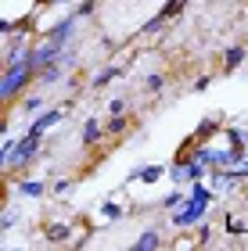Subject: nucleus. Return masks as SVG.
Returning <instances> with one entry per match:
<instances>
[{"label": "nucleus", "mask_w": 248, "mask_h": 251, "mask_svg": "<svg viewBox=\"0 0 248 251\" xmlns=\"http://www.w3.org/2000/svg\"><path fill=\"white\" fill-rule=\"evenodd\" d=\"M32 79H36V72H32L29 61L4 65V72H0V104H18V97L32 86Z\"/></svg>", "instance_id": "obj_1"}, {"label": "nucleus", "mask_w": 248, "mask_h": 251, "mask_svg": "<svg viewBox=\"0 0 248 251\" xmlns=\"http://www.w3.org/2000/svg\"><path fill=\"white\" fill-rule=\"evenodd\" d=\"M43 154V136H36V133H22L15 144H11V151H7V169L4 173H26V169L36 162V158Z\"/></svg>", "instance_id": "obj_2"}, {"label": "nucleus", "mask_w": 248, "mask_h": 251, "mask_svg": "<svg viewBox=\"0 0 248 251\" xmlns=\"http://www.w3.org/2000/svg\"><path fill=\"white\" fill-rule=\"evenodd\" d=\"M209 208H212L209 201L187 198L184 204H180V208H173V212H169V223H173L176 230H191V226H194L198 219H205V215H209Z\"/></svg>", "instance_id": "obj_3"}, {"label": "nucleus", "mask_w": 248, "mask_h": 251, "mask_svg": "<svg viewBox=\"0 0 248 251\" xmlns=\"http://www.w3.org/2000/svg\"><path fill=\"white\" fill-rule=\"evenodd\" d=\"M61 50H65V47H58V43H51L47 36H40V32H36V40L29 43V65H32V72L54 65V61L61 58Z\"/></svg>", "instance_id": "obj_4"}, {"label": "nucleus", "mask_w": 248, "mask_h": 251, "mask_svg": "<svg viewBox=\"0 0 248 251\" xmlns=\"http://www.w3.org/2000/svg\"><path fill=\"white\" fill-rule=\"evenodd\" d=\"M76 25H80V18H76V15H65V18L54 22V25H43L40 36H47L51 43H58V47H69L72 36H76Z\"/></svg>", "instance_id": "obj_5"}, {"label": "nucleus", "mask_w": 248, "mask_h": 251, "mask_svg": "<svg viewBox=\"0 0 248 251\" xmlns=\"http://www.w3.org/2000/svg\"><path fill=\"white\" fill-rule=\"evenodd\" d=\"M223 126H227V115H223V111H212V115H205V119L194 126V133H191V136H194L198 144L220 140V129H223Z\"/></svg>", "instance_id": "obj_6"}, {"label": "nucleus", "mask_w": 248, "mask_h": 251, "mask_svg": "<svg viewBox=\"0 0 248 251\" xmlns=\"http://www.w3.org/2000/svg\"><path fill=\"white\" fill-rule=\"evenodd\" d=\"M65 115H69V104H58V108H47V111H40V115L29 122V133H36V136L51 133L58 122H65Z\"/></svg>", "instance_id": "obj_7"}, {"label": "nucleus", "mask_w": 248, "mask_h": 251, "mask_svg": "<svg viewBox=\"0 0 248 251\" xmlns=\"http://www.w3.org/2000/svg\"><path fill=\"white\" fill-rule=\"evenodd\" d=\"M72 237H76L72 223H61V219H54V223H47V226H43V241H47V244H69Z\"/></svg>", "instance_id": "obj_8"}, {"label": "nucleus", "mask_w": 248, "mask_h": 251, "mask_svg": "<svg viewBox=\"0 0 248 251\" xmlns=\"http://www.w3.org/2000/svg\"><path fill=\"white\" fill-rule=\"evenodd\" d=\"M101 129H105V140H115V136H126L133 129V119L122 111V115H108L105 122H101Z\"/></svg>", "instance_id": "obj_9"}, {"label": "nucleus", "mask_w": 248, "mask_h": 251, "mask_svg": "<svg viewBox=\"0 0 248 251\" xmlns=\"http://www.w3.org/2000/svg\"><path fill=\"white\" fill-rule=\"evenodd\" d=\"M159 248H165V237H162L159 226H148V230L133 241V251H159Z\"/></svg>", "instance_id": "obj_10"}, {"label": "nucleus", "mask_w": 248, "mask_h": 251, "mask_svg": "<svg viewBox=\"0 0 248 251\" xmlns=\"http://www.w3.org/2000/svg\"><path fill=\"white\" fill-rule=\"evenodd\" d=\"M122 75H126V68H122V65H105L101 72H94L90 86H94V90H105V86H111V83H115V79H122Z\"/></svg>", "instance_id": "obj_11"}, {"label": "nucleus", "mask_w": 248, "mask_h": 251, "mask_svg": "<svg viewBox=\"0 0 248 251\" xmlns=\"http://www.w3.org/2000/svg\"><path fill=\"white\" fill-rule=\"evenodd\" d=\"M248 61V47L245 43H230L227 50H223V72H234V68H241Z\"/></svg>", "instance_id": "obj_12"}, {"label": "nucleus", "mask_w": 248, "mask_h": 251, "mask_svg": "<svg viewBox=\"0 0 248 251\" xmlns=\"http://www.w3.org/2000/svg\"><path fill=\"white\" fill-rule=\"evenodd\" d=\"M61 79H65V68H61V61H54V65H47V68H40L32 83H40V86H47V90H51V86H58Z\"/></svg>", "instance_id": "obj_13"}, {"label": "nucleus", "mask_w": 248, "mask_h": 251, "mask_svg": "<svg viewBox=\"0 0 248 251\" xmlns=\"http://www.w3.org/2000/svg\"><path fill=\"white\" fill-rule=\"evenodd\" d=\"M223 173H227V176L234 179V183H245V179H248V147H245V151H241L238 158H234V162H230L227 169H223Z\"/></svg>", "instance_id": "obj_14"}, {"label": "nucleus", "mask_w": 248, "mask_h": 251, "mask_svg": "<svg viewBox=\"0 0 248 251\" xmlns=\"http://www.w3.org/2000/svg\"><path fill=\"white\" fill-rule=\"evenodd\" d=\"M162 179H165V165H140L137 169V183H144V187H155Z\"/></svg>", "instance_id": "obj_15"}, {"label": "nucleus", "mask_w": 248, "mask_h": 251, "mask_svg": "<svg viewBox=\"0 0 248 251\" xmlns=\"http://www.w3.org/2000/svg\"><path fill=\"white\" fill-rule=\"evenodd\" d=\"M105 140V129H101V119H86L83 122V147H97Z\"/></svg>", "instance_id": "obj_16"}, {"label": "nucleus", "mask_w": 248, "mask_h": 251, "mask_svg": "<svg viewBox=\"0 0 248 251\" xmlns=\"http://www.w3.org/2000/svg\"><path fill=\"white\" fill-rule=\"evenodd\" d=\"M223 136H227V144L234 147V151H245L248 147V129H241V126H227Z\"/></svg>", "instance_id": "obj_17"}, {"label": "nucleus", "mask_w": 248, "mask_h": 251, "mask_svg": "<svg viewBox=\"0 0 248 251\" xmlns=\"http://www.w3.org/2000/svg\"><path fill=\"white\" fill-rule=\"evenodd\" d=\"M18 194L22 198H43L47 183H43V179H18Z\"/></svg>", "instance_id": "obj_18"}, {"label": "nucleus", "mask_w": 248, "mask_h": 251, "mask_svg": "<svg viewBox=\"0 0 248 251\" xmlns=\"http://www.w3.org/2000/svg\"><path fill=\"white\" fill-rule=\"evenodd\" d=\"M169 86V75L165 72H151V75H144V94H162V90Z\"/></svg>", "instance_id": "obj_19"}, {"label": "nucleus", "mask_w": 248, "mask_h": 251, "mask_svg": "<svg viewBox=\"0 0 248 251\" xmlns=\"http://www.w3.org/2000/svg\"><path fill=\"white\" fill-rule=\"evenodd\" d=\"M169 25V18L162 15V11H159V15H151L148 22H144V29H140V36H159V32Z\"/></svg>", "instance_id": "obj_20"}, {"label": "nucleus", "mask_w": 248, "mask_h": 251, "mask_svg": "<svg viewBox=\"0 0 248 251\" xmlns=\"http://www.w3.org/2000/svg\"><path fill=\"white\" fill-rule=\"evenodd\" d=\"M40 104H43V94H29V90H26V94L18 97V111H22V115H32Z\"/></svg>", "instance_id": "obj_21"}, {"label": "nucleus", "mask_w": 248, "mask_h": 251, "mask_svg": "<svg viewBox=\"0 0 248 251\" xmlns=\"http://www.w3.org/2000/svg\"><path fill=\"white\" fill-rule=\"evenodd\" d=\"M184 201H187V187H173V190H169L165 198H162V208H165V212H173V208H180Z\"/></svg>", "instance_id": "obj_22"}, {"label": "nucleus", "mask_w": 248, "mask_h": 251, "mask_svg": "<svg viewBox=\"0 0 248 251\" xmlns=\"http://www.w3.org/2000/svg\"><path fill=\"white\" fill-rule=\"evenodd\" d=\"M97 4H101V0H76V4H72V15L76 18H90V15H97Z\"/></svg>", "instance_id": "obj_23"}, {"label": "nucleus", "mask_w": 248, "mask_h": 251, "mask_svg": "<svg viewBox=\"0 0 248 251\" xmlns=\"http://www.w3.org/2000/svg\"><path fill=\"white\" fill-rule=\"evenodd\" d=\"M223 230H227L230 237H241V233L248 230V223L241 219V215H227V219H223Z\"/></svg>", "instance_id": "obj_24"}, {"label": "nucleus", "mask_w": 248, "mask_h": 251, "mask_svg": "<svg viewBox=\"0 0 248 251\" xmlns=\"http://www.w3.org/2000/svg\"><path fill=\"white\" fill-rule=\"evenodd\" d=\"M187 4H191V0H165V4H162V15L173 22V18L184 15V7H187Z\"/></svg>", "instance_id": "obj_25"}, {"label": "nucleus", "mask_w": 248, "mask_h": 251, "mask_svg": "<svg viewBox=\"0 0 248 251\" xmlns=\"http://www.w3.org/2000/svg\"><path fill=\"white\" fill-rule=\"evenodd\" d=\"M101 215H105V219H122V204L119 201H101Z\"/></svg>", "instance_id": "obj_26"}, {"label": "nucleus", "mask_w": 248, "mask_h": 251, "mask_svg": "<svg viewBox=\"0 0 248 251\" xmlns=\"http://www.w3.org/2000/svg\"><path fill=\"white\" fill-rule=\"evenodd\" d=\"M130 104H126V97H115V100H108V115H122Z\"/></svg>", "instance_id": "obj_27"}, {"label": "nucleus", "mask_w": 248, "mask_h": 251, "mask_svg": "<svg viewBox=\"0 0 248 251\" xmlns=\"http://www.w3.org/2000/svg\"><path fill=\"white\" fill-rule=\"evenodd\" d=\"M72 187H76V183H72V179H58V183H54V187H51V194H58V198H65V194H69Z\"/></svg>", "instance_id": "obj_28"}, {"label": "nucleus", "mask_w": 248, "mask_h": 251, "mask_svg": "<svg viewBox=\"0 0 248 251\" xmlns=\"http://www.w3.org/2000/svg\"><path fill=\"white\" fill-rule=\"evenodd\" d=\"M194 144H198L194 136H187V140L180 144V151H176V158H191V151H194Z\"/></svg>", "instance_id": "obj_29"}, {"label": "nucleus", "mask_w": 248, "mask_h": 251, "mask_svg": "<svg viewBox=\"0 0 248 251\" xmlns=\"http://www.w3.org/2000/svg\"><path fill=\"white\" fill-rule=\"evenodd\" d=\"M209 86H212V75H198V79H194V86H191V90H194V94H205Z\"/></svg>", "instance_id": "obj_30"}, {"label": "nucleus", "mask_w": 248, "mask_h": 251, "mask_svg": "<svg viewBox=\"0 0 248 251\" xmlns=\"http://www.w3.org/2000/svg\"><path fill=\"white\" fill-rule=\"evenodd\" d=\"M11 32H18V22H11V18H0V36H11Z\"/></svg>", "instance_id": "obj_31"}, {"label": "nucleus", "mask_w": 248, "mask_h": 251, "mask_svg": "<svg viewBox=\"0 0 248 251\" xmlns=\"http://www.w3.org/2000/svg\"><path fill=\"white\" fill-rule=\"evenodd\" d=\"M11 144H15V140H0V173L7 169V151H11Z\"/></svg>", "instance_id": "obj_32"}, {"label": "nucleus", "mask_w": 248, "mask_h": 251, "mask_svg": "<svg viewBox=\"0 0 248 251\" xmlns=\"http://www.w3.org/2000/svg\"><path fill=\"white\" fill-rule=\"evenodd\" d=\"M173 248H198V244H194V233H191V237H176Z\"/></svg>", "instance_id": "obj_33"}, {"label": "nucleus", "mask_w": 248, "mask_h": 251, "mask_svg": "<svg viewBox=\"0 0 248 251\" xmlns=\"http://www.w3.org/2000/svg\"><path fill=\"white\" fill-rule=\"evenodd\" d=\"M65 4H76V0H40V7H65Z\"/></svg>", "instance_id": "obj_34"}, {"label": "nucleus", "mask_w": 248, "mask_h": 251, "mask_svg": "<svg viewBox=\"0 0 248 251\" xmlns=\"http://www.w3.org/2000/svg\"><path fill=\"white\" fill-rule=\"evenodd\" d=\"M4 194H7V183H4V179H0V212L7 208V198H4Z\"/></svg>", "instance_id": "obj_35"}, {"label": "nucleus", "mask_w": 248, "mask_h": 251, "mask_svg": "<svg viewBox=\"0 0 248 251\" xmlns=\"http://www.w3.org/2000/svg\"><path fill=\"white\" fill-rule=\"evenodd\" d=\"M4 133H7V111L0 115V136H4Z\"/></svg>", "instance_id": "obj_36"}, {"label": "nucleus", "mask_w": 248, "mask_h": 251, "mask_svg": "<svg viewBox=\"0 0 248 251\" xmlns=\"http://www.w3.org/2000/svg\"><path fill=\"white\" fill-rule=\"evenodd\" d=\"M0 72H4V54H0Z\"/></svg>", "instance_id": "obj_37"}, {"label": "nucleus", "mask_w": 248, "mask_h": 251, "mask_svg": "<svg viewBox=\"0 0 248 251\" xmlns=\"http://www.w3.org/2000/svg\"><path fill=\"white\" fill-rule=\"evenodd\" d=\"M4 111H7V104H0V115H4Z\"/></svg>", "instance_id": "obj_38"}]
</instances>
